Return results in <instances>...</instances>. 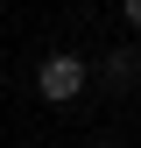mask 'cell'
Wrapping results in <instances>:
<instances>
[{
	"mask_svg": "<svg viewBox=\"0 0 141 148\" xmlns=\"http://www.w3.org/2000/svg\"><path fill=\"white\" fill-rule=\"evenodd\" d=\"M120 21H127V28L141 35V0H120Z\"/></svg>",
	"mask_w": 141,
	"mask_h": 148,
	"instance_id": "3957f363",
	"label": "cell"
},
{
	"mask_svg": "<svg viewBox=\"0 0 141 148\" xmlns=\"http://www.w3.org/2000/svg\"><path fill=\"white\" fill-rule=\"evenodd\" d=\"M92 78H99V92H113V99H127V92L141 85V49H134V42H120V49H106Z\"/></svg>",
	"mask_w": 141,
	"mask_h": 148,
	"instance_id": "7a4b0ae2",
	"label": "cell"
},
{
	"mask_svg": "<svg viewBox=\"0 0 141 148\" xmlns=\"http://www.w3.org/2000/svg\"><path fill=\"white\" fill-rule=\"evenodd\" d=\"M85 85H92V64H85L78 49H49V57L35 64V92H42V106H70V99H85Z\"/></svg>",
	"mask_w": 141,
	"mask_h": 148,
	"instance_id": "6da1fadb",
	"label": "cell"
},
{
	"mask_svg": "<svg viewBox=\"0 0 141 148\" xmlns=\"http://www.w3.org/2000/svg\"><path fill=\"white\" fill-rule=\"evenodd\" d=\"M85 148H113V141H85Z\"/></svg>",
	"mask_w": 141,
	"mask_h": 148,
	"instance_id": "277c9868",
	"label": "cell"
}]
</instances>
